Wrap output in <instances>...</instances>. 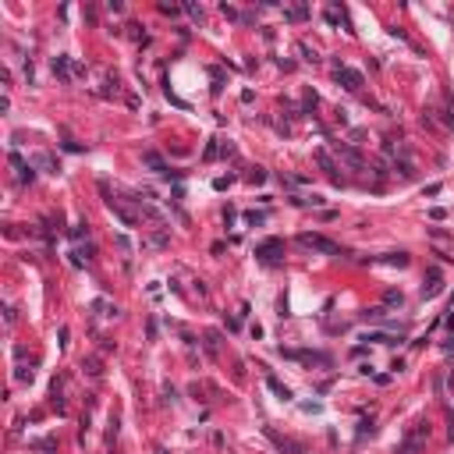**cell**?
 I'll return each instance as SVG.
<instances>
[{
  "instance_id": "obj_1",
  "label": "cell",
  "mask_w": 454,
  "mask_h": 454,
  "mask_svg": "<svg viewBox=\"0 0 454 454\" xmlns=\"http://www.w3.org/2000/svg\"><path fill=\"white\" fill-rule=\"evenodd\" d=\"M298 245L309 252H323V256H341V245L337 241H330L323 234H298Z\"/></svg>"
},
{
  "instance_id": "obj_2",
  "label": "cell",
  "mask_w": 454,
  "mask_h": 454,
  "mask_svg": "<svg viewBox=\"0 0 454 454\" xmlns=\"http://www.w3.org/2000/svg\"><path fill=\"white\" fill-rule=\"evenodd\" d=\"M334 82H337V86H344L348 93H358V89L365 86L362 71H355V68H344V64H341V68H334Z\"/></svg>"
},
{
  "instance_id": "obj_3",
  "label": "cell",
  "mask_w": 454,
  "mask_h": 454,
  "mask_svg": "<svg viewBox=\"0 0 454 454\" xmlns=\"http://www.w3.org/2000/svg\"><path fill=\"white\" fill-rule=\"evenodd\" d=\"M266 436L273 440V447H277L280 454H309V447H305V443H298V440H291V436H280L273 426H266Z\"/></svg>"
},
{
  "instance_id": "obj_4",
  "label": "cell",
  "mask_w": 454,
  "mask_h": 454,
  "mask_svg": "<svg viewBox=\"0 0 454 454\" xmlns=\"http://www.w3.org/2000/svg\"><path fill=\"white\" fill-rule=\"evenodd\" d=\"M426 436H429V426H426V422H415V426H411V433L404 436V443H401L397 454H415V450L426 443Z\"/></svg>"
},
{
  "instance_id": "obj_5",
  "label": "cell",
  "mask_w": 454,
  "mask_h": 454,
  "mask_svg": "<svg viewBox=\"0 0 454 454\" xmlns=\"http://www.w3.org/2000/svg\"><path fill=\"white\" fill-rule=\"evenodd\" d=\"M280 256H284V241L280 238H266V241L256 245V259H263V263H277Z\"/></svg>"
},
{
  "instance_id": "obj_6",
  "label": "cell",
  "mask_w": 454,
  "mask_h": 454,
  "mask_svg": "<svg viewBox=\"0 0 454 454\" xmlns=\"http://www.w3.org/2000/svg\"><path fill=\"white\" fill-rule=\"evenodd\" d=\"M312 160L319 163V171H323L330 181H334V185H341V174H337V163H334V156H330V149H323V146H319V149L312 153Z\"/></svg>"
},
{
  "instance_id": "obj_7",
  "label": "cell",
  "mask_w": 454,
  "mask_h": 454,
  "mask_svg": "<svg viewBox=\"0 0 454 454\" xmlns=\"http://www.w3.org/2000/svg\"><path fill=\"white\" fill-rule=\"evenodd\" d=\"M334 149H337V156L348 163V167H355V171H362V167H365V160L358 156V149H351V146H344V142H337Z\"/></svg>"
},
{
  "instance_id": "obj_8",
  "label": "cell",
  "mask_w": 454,
  "mask_h": 454,
  "mask_svg": "<svg viewBox=\"0 0 454 454\" xmlns=\"http://www.w3.org/2000/svg\"><path fill=\"white\" fill-rule=\"evenodd\" d=\"M440 287H443V280H440V270H436V266H429V273H426V284H422V298H436V295H440Z\"/></svg>"
},
{
  "instance_id": "obj_9",
  "label": "cell",
  "mask_w": 454,
  "mask_h": 454,
  "mask_svg": "<svg viewBox=\"0 0 454 454\" xmlns=\"http://www.w3.org/2000/svg\"><path fill=\"white\" fill-rule=\"evenodd\" d=\"M394 171H397V174H401L404 181H411V178H415V163H411V160L404 156V149H401V153L394 156Z\"/></svg>"
},
{
  "instance_id": "obj_10",
  "label": "cell",
  "mask_w": 454,
  "mask_h": 454,
  "mask_svg": "<svg viewBox=\"0 0 454 454\" xmlns=\"http://www.w3.org/2000/svg\"><path fill=\"white\" fill-rule=\"evenodd\" d=\"M142 163H146L149 171H156V174H171V171H167V163H163V156H160V153H153V149H146V153H142Z\"/></svg>"
},
{
  "instance_id": "obj_11",
  "label": "cell",
  "mask_w": 454,
  "mask_h": 454,
  "mask_svg": "<svg viewBox=\"0 0 454 454\" xmlns=\"http://www.w3.org/2000/svg\"><path fill=\"white\" fill-rule=\"evenodd\" d=\"M11 167L18 171V181H32V178H36V171L29 167V163H25V160H22L18 153H11Z\"/></svg>"
},
{
  "instance_id": "obj_12",
  "label": "cell",
  "mask_w": 454,
  "mask_h": 454,
  "mask_svg": "<svg viewBox=\"0 0 454 454\" xmlns=\"http://www.w3.org/2000/svg\"><path fill=\"white\" fill-rule=\"evenodd\" d=\"M358 319H365V323H387V305H373V309H362V312H358Z\"/></svg>"
},
{
  "instance_id": "obj_13",
  "label": "cell",
  "mask_w": 454,
  "mask_h": 454,
  "mask_svg": "<svg viewBox=\"0 0 454 454\" xmlns=\"http://www.w3.org/2000/svg\"><path fill=\"white\" fill-rule=\"evenodd\" d=\"M309 18V4H291L284 8V22H305Z\"/></svg>"
},
{
  "instance_id": "obj_14",
  "label": "cell",
  "mask_w": 454,
  "mask_h": 454,
  "mask_svg": "<svg viewBox=\"0 0 454 454\" xmlns=\"http://www.w3.org/2000/svg\"><path fill=\"white\" fill-rule=\"evenodd\" d=\"M36 163H39V167H43L47 174H57V171H61V163H57L50 153H39V156H36Z\"/></svg>"
},
{
  "instance_id": "obj_15",
  "label": "cell",
  "mask_w": 454,
  "mask_h": 454,
  "mask_svg": "<svg viewBox=\"0 0 454 454\" xmlns=\"http://www.w3.org/2000/svg\"><path fill=\"white\" fill-rule=\"evenodd\" d=\"M266 387H270V390H273V394H277L280 401H291V390H287V387H284V383H280L277 376H266Z\"/></svg>"
},
{
  "instance_id": "obj_16",
  "label": "cell",
  "mask_w": 454,
  "mask_h": 454,
  "mask_svg": "<svg viewBox=\"0 0 454 454\" xmlns=\"http://www.w3.org/2000/svg\"><path fill=\"white\" fill-rule=\"evenodd\" d=\"M202 341H206V351H210V355H217V351H220V334H217V330H210V334H206Z\"/></svg>"
},
{
  "instance_id": "obj_17",
  "label": "cell",
  "mask_w": 454,
  "mask_h": 454,
  "mask_svg": "<svg viewBox=\"0 0 454 454\" xmlns=\"http://www.w3.org/2000/svg\"><path fill=\"white\" fill-rule=\"evenodd\" d=\"M383 263H387V266H408V252H387Z\"/></svg>"
},
{
  "instance_id": "obj_18",
  "label": "cell",
  "mask_w": 454,
  "mask_h": 454,
  "mask_svg": "<svg viewBox=\"0 0 454 454\" xmlns=\"http://www.w3.org/2000/svg\"><path fill=\"white\" fill-rule=\"evenodd\" d=\"M54 75L61 82H68V57H54Z\"/></svg>"
},
{
  "instance_id": "obj_19",
  "label": "cell",
  "mask_w": 454,
  "mask_h": 454,
  "mask_svg": "<svg viewBox=\"0 0 454 454\" xmlns=\"http://www.w3.org/2000/svg\"><path fill=\"white\" fill-rule=\"evenodd\" d=\"M316 103H319V96L309 89V93H305V100H302V114H312V110H316Z\"/></svg>"
},
{
  "instance_id": "obj_20",
  "label": "cell",
  "mask_w": 454,
  "mask_h": 454,
  "mask_svg": "<svg viewBox=\"0 0 454 454\" xmlns=\"http://www.w3.org/2000/svg\"><path fill=\"white\" fill-rule=\"evenodd\" d=\"M82 369H86L89 376H100V373H103V369H100V358H86V362H82Z\"/></svg>"
},
{
  "instance_id": "obj_21",
  "label": "cell",
  "mask_w": 454,
  "mask_h": 454,
  "mask_svg": "<svg viewBox=\"0 0 454 454\" xmlns=\"http://www.w3.org/2000/svg\"><path fill=\"white\" fill-rule=\"evenodd\" d=\"M298 54H302V61H309V64H316L319 57H316V50L309 47V43H298Z\"/></svg>"
},
{
  "instance_id": "obj_22",
  "label": "cell",
  "mask_w": 454,
  "mask_h": 454,
  "mask_svg": "<svg viewBox=\"0 0 454 454\" xmlns=\"http://www.w3.org/2000/svg\"><path fill=\"white\" fill-rule=\"evenodd\" d=\"M383 305H404V295L401 291H387L383 295Z\"/></svg>"
},
{
  "instance_id": "obj_23",
  "label": "cell",
  "mask_w": 454,
  "mask_h": 454,
  "mask_svg": "<svg viewBox=\"0 0 454 454\" xmlns=\"http://www.w3.org/2000/svg\"><path fill=\"white\" fill-rule=\"evenodd\" d=\"M68 234H71L75 241H78V238H86V234H89V224H86V220H82V224H75V227H71Z\"/></svg>"
},
{
  "instance_id": "obj_24",
  "label": "cell",
  "mask_w": 454,
  "mask_h": 454,
  "mask_svg": "<svg viewBox=\"0 0 454 454\" xmlns=\"http://www.w3.org/2000/svg\"><path fill=\"white\" fill-rule=\"evenodd\" d=\"M167 241H171V238H167V231H160V234H153V238H149V245H153V249H163Z\"/></svg>"
},
{
  "instance_id": "obj_25",
  "label": "cell",
  "mask_w": 454,
  "mask_h": 454,
  "mask_svg": "<svg viewBox=\"0 0 454 454\" xmlns=\"http://www.w3.org/2000/svg\"><path fill=\"white\" fill-rule=\"evenodd\" d=\"M15 380H18V383L32 380V369H29V365H18V369H15Z\"/></svg>"
},
{
  "instance_id": "obj_26",
  "label": "cell",
  "mask_w": 454,
  "mask_h": 454,
  "mask_svg": "<svg viewBox=\"0 0 454 454\" xmlns=\"http://www.w3.org/2000/svg\"><path fill=\"white\" fill-rule=\"evenodd\" d=\"M249 181H252V185H263V181H266V171H263V167H256V171L249 174Z\"/></svg>"
},
{
  "instance_id": "obj_27",
  "label": "cell",
  "mask_w": 454,
  "mask_h": 454,
  "mask_svg": "<svg viewBox=\"0 0 454 454\" xmlns=\"http://www.w3.org/2000/svg\"><path fill=\"white\" fill-rule=\"evenodd\" d=\"M365 433H373V419H362V422H358V440H362Z\"/></svg>"
},
{
  "instance_id": "obj_28",
  "label": "cell",
  "mask_w": 454,
  "mask_h": 454,
  "mask_svg": "<svg viewBox=\"0 0 454 454\" xmlns=\"http://www.w3.org/2000/svg\"><path fill=\"white\" fill-rule=\"evenodd\" d=\"M245 224H266V213H245Z\"/></svg>"
},
{
  "instance_id": "obj_29",
  "label": "cell",
  "mask_w": 454,
  "mask_h": 454,
  "mask_svg": "<svg viewBox=\"0 0 454 454\" xmlns=\"http://www.w3.org/2000/svg\"><path fill=\"white\" fill-rule=\"evenodd\" d=\"M32 447H39V450H54V447H57V443H54V440H50V436H43V440H36V443H32Z\"/></svg>"
},
{
  "instance_id": "obj_30",
  "label": "cell",
  "mask_w": 454,
  "mask_h": 454,
  "mask_svg": "<svg viewBox=\"0 0 454 454\" xmlns=\"http://www.w3.org/2000/svg\"><path fill=\"white\" fill-rule=\"evenodd\" d=\"M185 11H188L195 22H202V8H199V4H185Z\"/></svg>"
},
{
  "instance_id": "obj_31",
  "label": "cell",
  "mask_w": 454,
  "mask_h": 454,
  "mask_svg": "<svg viewBox=\"0 0 454 454\" xmlns=\"http://www.w3.org/2000/svg\"><path fill=\"white\" fill-rule=\"evenodd\" d=\"M220 11H224V15H227V18H231V22H241V15H238V11H234V8H231V4H220Z\"/></svg>"
},
{
  "instance_id": "obj_32",
  "label": "cell",
  "mask_w": 454,
  "mask_h": 454,
  "mask_svg": "<svg viewBox=\"0 0 454 454\" xmlns=\"http://www.w3.org/2000/svg\"><path fill=\"white\" fill-rule=\"evenodd\" d=\"M231 181H234V178H231V174H227V178H217V181H213V188H217V192H224V188H227V185H231Z\"/></svg>"
},
{
  "instance_id": "obj_33",
  "label": "cell",
  "mask_w": 454,
  "mask_h": 454,
  "mask_svg": "<svg viewBox=\"0 0 454 454\" xmlns=\"http://www.w3.org/2000/svg\"><path fill=\"white\" fill-rule=\"evenodd\" d=\"M217 153H220V149H217V142H210V146H206V160H217Z\"/></svg>"
}]
</instances>
